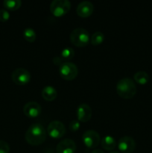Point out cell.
<instances>
[{
	"label": "cell",
	"mask_w": 152,
	"mask_h": 153,
	"mask_svg": "<svg viewBox=\"0 0 152 153\" xmlns=\"http://www.w3.org/2000/svg\"><path fill=\"white\" fill-rule=\"evenodd\" d=\"M11 79L16 85H25L29 83L31 74L28 70L24 68H17L12 73Z\"/></svg>",
	"instance_id": "cell-8"
},
{
	"label": "cell",
	"mask_w": 152,
	"mask_h": 153,
	"mask_svg": "<svg viewBox=\"0 0 152 153\" xmlns=\"http://www.w3.org/2000/svg\"><path fill=\"white\" fill-rule=\"evenodd\" d=\"M92 153H104V152H103L102 150H101V149H94L93 151H92Z\"/></svg>",
	"instance_id": "cell-24"
},
{
	"label": "cell",
	"mask_w": 152,
	"mask_h": 153,
	"mask_svg": "<svg viewBox=\"0 0 152 153\" xmlns=\"http://www.w3.org/2000/svg\"><path fill=\"white\" fill-rule=\"evenodd\" d=\"M104 39H105V36L102 32L96 31L91 37V43L94 46H98L104 41Z\"/></svg>",
	"instance_id": "cell-19"
},
{
	"label": "cell",
	"mask_w": 152,
	"mask_h": 153,
	"mask_svg": "<svg viewBox=\"0 0 152 153\" xmlns=\"http://www.w3.org/2000/svg\"><path fill=\"white\" fill-rule=\"evenodd\" d=\"M94 11V6L92 2L89 1H83L77 5L76 12L80 17L86 18L92 14Z\"/></svg>",
	"instance_id": "cell-13"
},
{
	"label": "cell",
	"mask_w": 152,
	"mask_h": 153,
	"mask_svg": "<svg viewBox=\"0 0 152 153\" xmlns=\"http://www.w3.org/2000/svg\"><path fill=\"white\" fill-rule=\"evenodd\" d=\"M70 41L74 46L83 47L89 42V34L87 30L83 28H77L72 30L70 34Z\"/></svg>",
	"instance_id": "cell-3"
},
{
	"label": "cell",
	"mask_w": 152,
	"mask_h": 153,
	"mask_svg": "<svg viewBox=\"0 0 152 153\" xmlns=\"http://www.w3.org/2000/svg\"><path fill=\"white\" fill-rule=\"evenodd\" d=\"M77 149L75 143L73 140L66 138L58 143L56 146L57 153H75Z\"/></svg>",
	"instance_id": "cell-10"
},
{
	"label": "cell",
	"mask_w": 152,
	"mask_h": 153,
	"mask_svg": "<svg viewBox=\"0 0 152 153\" xmlns=\"http://www.w3.org/2000/svg\"><path fill=\"white\" fill-rule=\"evenodd\" d=\"M92 108L87 104H80L76 110L77 120L79 122H88L92 117Z\"/></svg>",
	"instance_id": "cell-12"
},
{
	"label": "cell",
	"mask_w": 152,
	"mask_h": 153,
	"mask_svg": "<svg viewBox=\"0 0 152 153\" xmlns=\"http://www.w3.org/2000/svg\"><path fill=\"white\" fill-rule=\"evenodd\" d=\"M110 153H119V152H117V151H112V152Z\"/></svg>",
	"instance_id": "cell-25"
},
{
	"label": "cell",
	"mask_w": 152,
	"mask_h": 153,
	"mask_svg": "<svg viewBox=\"0 0 152 153\" xmlns=\"http://www.w3.org/2000/svg\"><path fill=\"white\" fill-rule=\"evenodd\" d=\"M25 140L32 146H39L46 139V131L40 123H34L30 126L25 133Z\"/></svg>",
	"instance_id": "cell-1"
},
{
	"label": "cell",
	"mask_w": 152,
	"mask_h": 153,
	"mask_svg": "<svg viewBox=\"0 0 152 153\" xmlns=\"http://www.w3.org/2000/svg\"><path fill=\"white\" fill-rule=\"evenodd\" d=\"M23 37L25 40L30 43H33L36 40V32L33 28H26L23 31Z\"/></svg>",
	"instance_id": "cell-20"
},
{
	"label": "cell",
	"mask_w": 152,
	"mask_h": 153,
	"mask_svg": "<svg viewBox=\"0 0 152 153\" xmlns=\"http://www.w3.org/2000/svg\"><path fill=\"white\" fill-rule=\"evenodd\" d=\"M22 5L20 0H4L3 1V6L9 10H16Z\"/></svg>",
	"instance_id": "cell-18"
},
{
	"label": "cell",
	"mask_w": 152,
	"mask_h": 153,
	"mask_svg": "<svg viewBox=\"0 0 152 153\" xmlns=\"http://www.w3.org/2000/svg\"><path fill=\"white\" fill-rule=\"evenodd\" d=\"M116 92L122 98L129 100L137 94V86L131 79L123 78L116 84Z\"/></svg>",
	"instance_id": "cell-2"
},
{
	"label": "cell",
	"mask_w": 152,
	"mask_h": 153,
	"mask_svg": "<svg viewBox=\"0 0 152 153\" xmlns=\"http://www.w3.org/2000/svg\"><path fill=\"white\" fill-rule=\"evenodd\" d=\"M47 133L51 137L54 139H59L62 137L66 133L65 126L63 123L58 120L52 121L47 128Z\"/></svg>",
	"instance_id": "cell-6"
},
{
	"label": "cell",
	"mask_w": 152,
	"mask_h": 153,
	"mask_svg": "<svg viewBox=\"0 0 152 153\" xmlns=\"http://www.w3.org/2000/svg\"><path fill=\"white\" fill-rule=\"evenodd\" d=\"M71 9V2L68 0H54L50 4V11L56 17L66 14Z\"/></svg>",
	"instance_id": "cell-4"
},
{
	"label": "cell",
	"mask_w": 152,
	"mask_h": 153,
	"mask_svg": "<svg viewBox=\"0 0 152 153\" xmlns=\"http://www.w3.org/2000/svg\"><path fill=\"white\" fill-rule=\"evenodd\" d=\"M80 128V122L77 120H72L69 123V129L73 132L78 131Z\"/></svg>",
	"instance_id": "cell-21"
},
{
	"label": "cell",
	"mask_w": 152,
	"mask_h": 153,
	"mask_svg": "<svg viewBox=\"0 0 152 153\" xmlns=\"http://www.w3.org/2000/svg\"><path fill=\"white\" fill-rule=\"evenodd\" d=\"M118 148L123 153H132L136 149V142L131 137L124 136L119 140Z\"/></svg>",
	"instance_id": "cell-9"
},
{
	"label": "cell",
	"mask_w": 152,
	"mask_h": 153,
	"mask_svg": "<svg viewBox=\"0 0 152 153\" xmlns=\"http://www.w3.org/2000/svg\"><path fill=\"white\" fill-rule=\"evenodd\" d=\"M10 146L7 142L4 140H0V153H9Z\"/></svg>",
	"instance_id": "cell-23"
},
{
	"label": "cell",
	"mask_w": 152,
	"mask_h": 153,
	"mask_svg": "<svg viewBox=\"0 0 152 153\" xmlns=\"http://www.w3.org/2000/svg\"><path fill=\"white\" fill-rule=\"evenodd\" d=\"M41 111V106L37 102H28L23 107V113L25 116L30 118L37 117L40 115Z\"/></svg>",
	"instance_id": "cell-11"
},
{
	"label": "cell",
	"mask_w": 152,
	"mask_h": 153,
	"mask_svg": "<svg viewBox=\"0 0 152 153\" xmlns=\"http://www.w3.org/2000/svg\"><path fill=\"white\" fill-rule=\"evenodd\" d=\"M75 56V51L72 48L66 47L61 51V55L54 58L53 63L57 66H61L65 62H69Z\"/></svg>",
	"instance_id": "cell-14"
},
{
	"label": "cell",
	"mask_w": 152,
	"mask_h": 153,
	"mask_svg": "<svg viewBox=\"0 0 152 153\" xmlns=\"http://www.w3.org/2000/svg\"><path fill=\"white\" fill-rule=\"evenodd\" d=\"M134 79L139 85H145L148 82L149 75L145 71H138L134 75Z\"/></svg>",
	"instance_id": "cell-17"
},
{
	"label": "cell",
	"mask_w": 152,
	"mask_h": 153,
	"mask_svg": "<svg viewBox=\"0 0 152 153\" xmlns=\"http://www.w3.org/2000/svg\"><path fill=\"white\" fill-rule=\"evenodd\" d=\"M82 140L86 147L89 149H94L99 144L100 135L96 131L87 130L83 134Z\"/></svg>",
	"instance_id": "cell-7"
},
{
	"label": "cell",
	"mask_w": 152,
	"mask_h": 153,
	"mask_svg": "<svg viewBox=\"0 0 152 153\" xmlns=\"http://www.w3.org/2000/svg\"><path fill=\"white\" fill-rule=\"evenodd\" d=\"M59 74L62 79L66 81H72L77 77L78 74L77 67L70 61L61 64L58 69Z\"/></svg>",
	"instance_id": "cell-5"
},
{
	"label": "cell",
	"mask_w": 152,
	"mask_h": 153,
	"mask_svg": "<svg viewBox=\"0 0 152 153\" xmlns=\"http://www.w3.org/2000/svg\"><path fill=\"white\" fill-rule=\"evenodd\" d=\"M58 92L52 86H46L42 91V97L46 101L52 102L57 98Z\"/></svg>",
	"instance_id": "cell-15"
},
{
	"label": "cell",
	"mask_w": 152,
	"mask_h": 153,
	"mask_svg": "<svg viewBox=\"0 0 152 153\" xmlns=\"http://www.w3.org/2000/svg\"><path fill=\"white\" fill-rule=\"evenodd\" d=\"M101 144L103 149H104L105 150L112 151L116 148V141L113 137L110 135H107L104 136L101 139Z\"/></svg>",
	"instance_id": "cell-16"
},
{
	"label": "cell",
	"mask_w": 152,
	"mask_h": 153,
	"mask_svg": "<svg viewBox=\"0 0 152 153\" xmlns=\"http://www.w3.org/2000/svg\"><path fill=\"white\" fill-rule=\"evenodd\" d=\"M10 18V13L5 9H1L0 10V21L1 22H6Z\"/></svg>",
	"instance_id": "cell-22"
}]
</instances>
